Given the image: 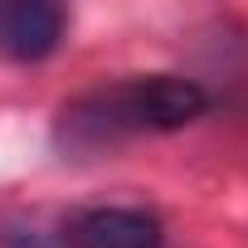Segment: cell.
Instances as JSON below:
<instances>
[{"label":"cell","instance_id":"obj_4","mask_svg":"<svg viewBox=\"0 0 248 248\" xmlns=\"http://www.w3.org/2000/svg\"><path fill=\"white\" fill-rule=\"evenodd\" d=\"M5 248H49V243H44L39 233H10V238H5Z\"/></svg>","mask_w":248,"mask_h":248},{"label":"cell","instance_id":"obj_1","mask_svg":"<svg viewBox=\"0 0 248 248\" xmlns=\"http://www.w3.org/2000/svg\"><path fill=\"white\" fill-rule=\"evenodd\" d=\"M204 107H209V93L195 78H180V73L122 78V83L93 88L63 107V141L97 151L102 141H122V137L180 132L204 117Z\"/></svg>","mask_w":248,"mask_h":248},{"label":"cell","instance_id":"obj_3","mask_svg":"<svg viewBox=\"0 0 248 248\" xmlns=\"http://www.w3.org/2000/svg\"><path fill=\"white\" fill-rule=\"evenodd\" d=\"M78 248H161V219L137 204H97L73 219Z\"/></svg>","mask_w":248,"mask_h":248},{"label":"cell","instance_id":"obj_2","mask_svg":"<svg viewBox=\"0 0 248 248\" xmlns=\"http://www.w3.org/2000/svg\"><path fill=\"white\" fill-rule=\"evenodd\" d=\"M63 5H49V0H10L0 5V54L15 63H39L59 49L63 39Z\"/></svg>","mask_w":248,"mask_h":248}]
</instances>
